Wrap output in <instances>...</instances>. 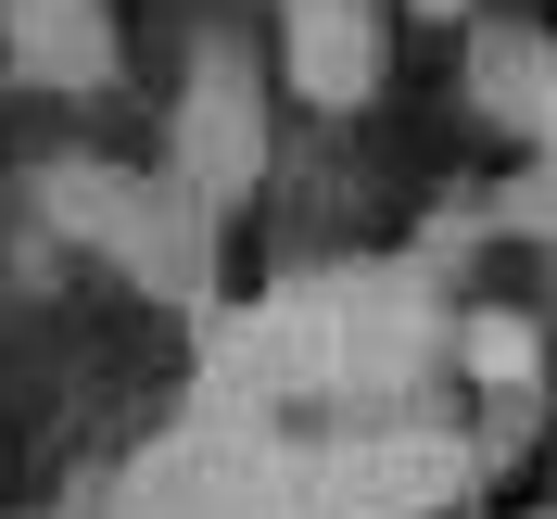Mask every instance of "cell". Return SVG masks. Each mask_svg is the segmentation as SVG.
Masks as SVG:
<instances>
[{"label": "cell", "instance_id": "obj_3", "mask_svg": "<svg viewBox=\"0 0 557 519\" xmlns=\"http://www.w3.org/2000/svg\"><path fill=\"white\" fill-rule=\"evenodd\" d=\"M278 64H292L305 102H368L381 64H393L381 0H278Z\"/></svg>", "mask_w": 557, "mask_h": 519}, {"label": "cell", "instance_id": "obj_6", "mask_svg": "<svg viewBox=\"0 0 557 519\" xmlns=\"http://www.w3.org/2000/svg\"><path fill=\"white\" fill-rule=\"evenodd\" d=\"M406 13H418V26H456V13H469V0H406Z\"/></svg>", "mask_w": 557, "mask_h": 519}, {"label": "cell", "instance_id": "obj_2", "mask_svg": "<svg viewBox=\"0 0 557 519\" xmlns=\"http://www.w3.org/2000/svg\"><path fill=\"white\" fill-rule=\"evenodd\" d=\"M253 165H267V102H253V64H242V51H203V64H190V102H177V190L242 203Z\"/></svg>", "mask_w": 557, "mask_h": 519}, {"label": "cell", "instance_id": "obj_5", "mask_svg": "<svg viewBox=\"0 0 557 519\" xmlns=\"http://www.w3.org/2000/svg\"><path fill=\"white\" fill-rule=\"evenodd\" d=\"M456 355H469V381L507 393V406H532V393H545V330H532L520 305H482L469 330H456Z\"/></svg>", "mask_w": 557, "mask_h": 519}, {"label": "cell", "instance_id": "obj_1", "mask_svg": "<svg viewBox=\"0 0 557 519\" xmlns=\"http://www.w3.org/2000/svg\"><path fill=\"white\" fill-rule=\"evenodd\" d=\"M456 482H469V444L456 431H355L317 469V507L330 519H418V507H444Z\"/></svg>", "mask_w": 557, "mask_h": 519}, {"label": "cell", "instance_id": "obj_4", "mask_svg": "<svg viewBox=\"0 0 557 519\" xmlns=\"http://www.w3.org/2000/svg\"><path fill=\"white\" fill-rule=\"evenodd\" d=\"M0 26H13V64L51 76V89H102L114 76V13L102 0H0Z\"/></svg>", "mask_w": 557, "mask_h": 519}]
</instances>
